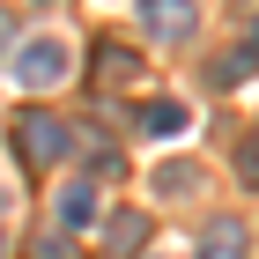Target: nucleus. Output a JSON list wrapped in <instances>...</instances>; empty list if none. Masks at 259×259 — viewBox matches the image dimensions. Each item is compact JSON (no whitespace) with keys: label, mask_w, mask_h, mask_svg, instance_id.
I'll return each instance as SVG.
<instances>
[{"label":"nucleus","mask_w":259,"mask_h":259,"mask_svg":"<svg viewBox=\"0 0 259 259\" xmlns=\"http://www.w3.org/2000/svg\"><path fill=\"white\" fill-rule=\"evenodd\" d=\"M8 52H15V30H8V15H0V60H8Z\"/></svg>","instance_id":"f8f14e48"},{"label":"nucleus","mask_w":259,"mask_h":259,"mask_svg":"<svg viewBox=\"0 0 259 259\" xmlns=\"http://www.w3.org/2000/svg\"><path fill=\"white\" fill-rule=\"evenodd\" d=\"M141 30H148L156 45H185L200 30V8L193 0H141Z\"/></svg>","instance_id":"7ed1b4c3"},{"label":"nucleus","mask_w":259,"mask_h":259,"mask_svg":"<svg viewBox=\"0 0 259 259\" xmlns=\"http://www.w3.org/2000/svg\"><path fill=\"white\" fill-rule=\"evenodd\" d=\"M259 67V30H252V45H237V60H222V81H237V74H252Z\"/></svg>","instance_id":"9d476101"},{"label":"nucleus","mask_w":259,"mask_h":259,"mask_svg":"<svg viewBox=\"0 0 259 259\" xmlns=\"http://www.w3.org/2000/svg\"><path fill=\"white\" fill-rule=\"evenodd\" d=\"M237 178H244V185H259V126L237 141Z\"/></svg>","instance_id":"1a4fd4ad"},{"label":"nucleus","mask_w":259,"mask_h":259,"mask_svg":"<svg viewBox=\"0 0 259 259\" xmlns=\"http://www.w3.org/2000/svg\"><path fill=\"white\" fill-rule=\"evenodd\" d=\"M15 148L30 170H52V163H67V148H74V126L52 119V111H22L15 119Z\"/></svg>","instance_id":"f257e3e1"},{"label":"nucleus","mask_w":259,"mask_h":259,"mask_svg":"<svg viewBox=\"0 0 259 259\" xmlns=\"http://www.w3.org/2000/svg\"><path fill=\"white\" fill-rule=\"evenodd\" d=\"M244 252H252V237H244V222L215 215L207 230H200V259H244Z\"/></svg>","instance_id":"39448f33"},{"label":"nucleus","mask_w":259,"mask_h":259,"mask_svg":"<svg viewBox=\"0 0 259 259\" xmlns=\"http://www.w3.org/2000/svg\"><path fill=\"white\" fill-rule=\"evenodd\" d=\"M141 244H148V215H134V207H111V215H104V252H111V259H134Z\"/></svg>","instance_id":"20e7f679"},{"label":"nucleus","mask_w":259,"mask_h":259,"mask_svg":"<svg viewBox=\"0 0 259 259\" xmlns=\"http://www.w3.org/2000/svg\"><path fill=\"white\" fill-rule=\"evenodd\" d=\"M193 185H200V170H193V163H156V193H163V200H185Z\"/></svg>","instance_id":"6e6552de"},{"label":"nucleus","mask_w":259,"mask_h":259,"mask_svg":"<svg viewBox=\"0 0 259 259\" xmlns=\"http://www.w3.org/2000/svg\"><path fill=\"white\" fill-rule=\"evenodd\" d=\"M141 134H185V104H170V97H156V104H141Z\"/></svg>","instance_id":"0eeeda50"},{"label":"nucleus","mask_w":259,"mask_h":259,"mask_svg":"<svg viewBox=\"0 0 259 259\" xmlns=\"http://www.w3.org/2000/svg\"><path fill=\"white\" fill-rule=\"evenodd\" d=\"M89 215H97V185H89V178H67L60 185V230H81Z\"/></svg>","instance_id":"423d86ee"},{"label":"nucleus","mask_w":259,"mask_h":259,"mask_svg":"<svg viewBox=\"0 0 259 259\" xmlns=\"http://www.w3.org/2000/svg\"><path fill=\"white\" fill-rule=\"evenodd\" d=\"M8 67H15L22 89H52V81L74 74V52H67V37H30V45L8 52Z\"/></svg>","instance_id":"f03ea898"},{"label":"nucleus","mask_w":259,"mask_h":259,"mask_svg":"<svg viewBox=\"0 0 259 259\" xmlns=\"http://www.w3.org/2000/svg\"><path fill=\"white\" fill-rule=\"evenodd\" d=\"M30 259H81V252H74V237H37Z\"/></svg>","instance_id":"9b49d317"}]
</instances>
